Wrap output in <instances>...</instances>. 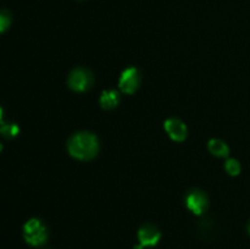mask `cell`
<instances>
[{
    "label": "cell",
    "mask_w": 250,
    "mask_h": 249,
    "mask_svg": "<svg viewBox=\"0 0 250 249\" xmlns=\"http://www.w3.org/2000/svg\"><path fill=\"white\" fill-rule=\"evenodd\" d=\"M68 153L78 160H92L99 151V141L90 132H78L73 134L67 143Z\"/></svg>",
    "instance_id": "6da1fadb"
},
{
    "label": "cell",
    "mask_w": 250,
    "mask_h": 249,
    "mask_svg": "<svg viewBox=\"0 0 250 249\" xmlns=\"http://www.w3.org/2000/svg\"><path fill=\"white\" fill-rule=\"evenodd\" d=\"M23 237L29 246L41 247L48 239V231L41 220L31 219L24 224Z\"/></svg>",
    "instance_id": "7a4b0ae2"
},
{
    "label": "cell",
    "mask_w": 250,
    "mask_h": 249,
    "mask_svg": "<svg viewBox=\"0 0 250 249\" xmlns=\"http://www.w3.org/2000/svg\"><path fill=\"white\" fill-rule=\"evenodd\" d=\"M67 82L71 89L75 90V92H85L92 87L93 75L90 73V71L85 70V68H75L68 76Z\"/></svg>",
    "instance_id": "3957f363"
},
{
    "label": "cell",
    "mask_w": 250,
    "mask_h": 249,
    "mask_svg": "<svg viewBox=\"0 0 250 249\" xmlns=\"http://www.w3.org/2000/svg\"><path fill=\"white\" fill-rule=\"evenodd\" d=\"M139 83H141L139 71L134 67H129L126 71H124V73L120 77L119 84L122 92L127 93V94H132L139 87Z\"/></svg>",
    "instance_id": "277c9868"
},
{
    "label": "cell",
    "mask_w": 250,
    "mask_h": 249,
    "mask_svg": "<svg viewBox=\"0 0 250 249\" xmlns=\"http://www.w3.org/2000/svg\"><path fill=\"white\" fill-rule=\"evenodd\" d=\"M187 207L190 211H193L194 214L200 215L202 212L205 211L208 207V198L200 190H193L189 194L187 195Z\"/></svg>",
    "instance_id": "5b68a950"
},
{
    "label": "cell",
    "mask_w": 250,
    "mask_h": 249,
    "mask_svg": "<svg viewBox=\"0 0 250 249\" xmlns=\"http://www.w3.org/2000/svg\"><path fill=\"white\" fill-rule=\"evenodd\" d=\"M138 238L142 247L155 246L159 239H160V232L154 225L146 224L142 226L141 229L138 231Z\"/></svg>",
    "instance_id": "8992f818"
},
{
    "label": "cell",
    "mask_w": 250,
    "mask_h": 249,
    "mask_svg": "<svg viewBox=\"0 0 250 249\" xmlns=\"http://www.w3.org/2000/svg\"><path fill=\"white\" fill-rule=\"evenodd\" d=\"M165 129L168 136L176 142L185 141L187 137V127L181 120L168 119L165 122Z\"/></svg>",
    "instance_id": "52a82bcc"
},
{
    "label": "cell",
    "mask_w": 250,
    "mask_h": 249,
    "mask_svg": "<svg viewBox=\"0 0 250 249\" xmlns=\"http://www.w3.org/2000/svg\"><path fill=\"white\" fill-rule=\"evenodd\" d=\"M100 104L106 110L114 109L119 104V94H117V92H115V90H107V92L103 93L102 98H100Z\"/></svg>",
    "instance_id": "ba28073f"
},
{
    "label": "cell",
    "mask_w": 250,
    "mask_h": 249,
    "mask_svg": "<svg viewBox=\"0 0 250 249\" xmlns=\"http://www.w3.org/2000/svg\"><path fill=\"white\" fill-rule=\"evenodd\" d=\"M209 150L210 153L214 154L215 156H227L229 155V146L225 142L220 141V139H211L209 142Z\"/></svg>",
    "instance_id": "9c48e42d"
},
{
    "label": "cell",
    "mask_w": 250,
    "mask_h": 249,
    "mask_svg": "<svg viewBox=\"0 0 250 249\" xmlns=\"http://www.w3.org/2000/svg\"><path fill=\"white\" fill-rule=\"evenodd\" d=\"M0 133H1L5 138H12V137L17 136V133H19V127L15 124L2 122V124H0Z\"/></svg>",
    "instance_id": "30bf717a"
},
{
    "label": "cell",
    "mask_w": 250,
    "mask_h": 249,
    "mask_svg": "<svg viewBox=\"0 0 250 249\" xmlns=\"http://www.w3.org/2000/svg\"><path fill=\"white\" fill-rule=\"evenodd\" d=\"M11 23V16L6 10H0V33L6 31Z\"/></svg>",
    "instance_id": "8fae6325"
},
{
    "label": "cell",
    "mask_w": 250,
    "mask_h": 249,
    "mask_svg": "<svg viewBox=\"0 0 250 249\" xmlns=\"http://www.w3.org/2000/svg\"><path fill=\"white\" fill-rule=\"evenodd\" d=\"M225 167H226L227 172L232 176L238 175L239 171H241V165H239L238 161L234 160V159H229V160H227L226 166H225Z\"/></svg>",
    "instance_id": "7c38bea8"
},
{
    "label": "cell",
    "mask_w": 250,
    "mask_h": 249,
    "mask_svg": "<svg viewBox=\"0 0 250 249\" xmlns=\"http://www.w3.org/2000/svg\"><path fill=\"white\" fill-rule=\"evenodd\" d=\"M1 117H2V109L0 107V121H1Z\"/></svg>",
    "instance_id": "4fadbf2b"
},
{
    "label": "cell",
    "mask_w": 250,
    "mask_h": 249,
    "mask_svg": "<svg viewBox=\"0 0 250 249\" xmlns=\"http://www.w3.org/2000/svg\"><path fill=\"white\" fill-rule=\"evenodd\" d=\"M249 233H250V225H249Z\"/></svg>",
    "instance_id": "5bb4252c"
},
{
    "label": "cell",
    "mask_w": 250,
    "mask_h": 249,
    "mask_svg": "<svg viewBox=\"0 0 250 249\" xmlns=\"http://www.w3.org/2000/svg\"><path fill=\"white\" fill-rule=\"evenodd\" d=\"M0 150H1V145H0Z\"/></svg>",
    "instance_id": "9a60e30c"
}]
</instances>
